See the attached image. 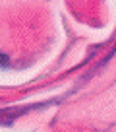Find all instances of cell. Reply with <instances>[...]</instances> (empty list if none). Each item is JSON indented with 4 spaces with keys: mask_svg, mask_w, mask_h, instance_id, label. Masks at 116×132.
Here are the masks:
<instances>
[]
</instances>
